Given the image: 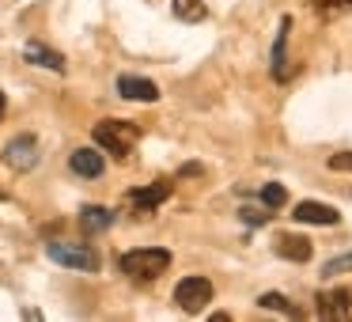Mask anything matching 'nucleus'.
Here are the masks:
<instances>
[{
	"label": "nucleus",
	"mask_w": 352,
	"mask_h": 322,
	"mask_svg": "<svg viewBox=\"0 0 352 322\" xmlns=\"http://www.w3.org/2000/svg\"><path fill=\"white\" fill-rule=\"evenodd\" d=\"M122 269L133 277V281H155L170 269V250L163 246H140V250H129L122 258Z\"/></svg>",
	"instance_id": "f257e3e1"
},
{
	"label": "nucleus",
	"mask_w": 352,
	"mask_h": 322,
	"mask_svg": "<svg viewBox=\"0 0 352 322\" xmlns=\"http://www.w3.org/2000/svg\"><path fill=\"white\" fill-rule=\"evenodd\" d=\"M140 129L137 125H125V122H99L95 125V140H99L102 148H110V152L122 160V155H129V148L137 144Z\"/></svg>",
	"instance_id": "f03ea898"
},
{
	"label": "nucleus",
	"mask_w": 352,
	"mask_h": 322,
	"mask_svg": "<svg viewBox=\"0 0 352 322\" xmlns=\"http://www.w3.org/2000/svg\"><path fill=\"white\" fill-rule=\"evenodd\" d=\"M175 299L186 314H201L208 307V299H212V284H208L205 277H186V281H178Z\"/></svg>",
	"instance_id": "7ed1b4c3"
},
{
	"label": "nucleus",
	"mask_w": 352,
	"mask_h": 322,
	"mask_svg": "<svg viewBox=\"0 0 352 322\" xmlns=\"http://www.w3.org/2000/svg\"><path fill=\"white\" fill-rule=\"evenodd\" d=\"M46 250H50V258H54V261H61V266H69V269H84V273H95V269H99V254H95L91 246L50 243Z\"/></svg>",
	"instance_id": "20e7f679"
},
{
	"label": "nucleus",
	"mask_w": 352,
	"mask_h": 322,
	"mask_svg": "<svg viewBox=\"0 0 352 322\" xmlns=\"http://www.w3.org/2000/svg\"><path fill=\"white\" fill-rule=\"evenodd\" d=\"M118 95H122V99H133V103H155L160 99V87L144 76H122L118 80Z\"/></svg>",
	"instance_id": "39448f33"
},
{
	"label": "nucleus",
	"mask_w": 352,
	"mask_h": 322,
	"mask_svg": "<svg viewBox=\"0 0 352 322\" xmlns=\"http://www.w3.org/2000/svg\"><path fill=\"white\" fill-rule=\"evenodd\" d=\"M292 216L303 224H337L341 220V213H337L333 205H326V201H299L296 208H292Z\"/></svg>",
	"instance_id": "423d86ee"
},
{
	"label": "nucleus",
	"mask_w": 352,
	"mask_h": 322,
	"mask_svg": "<svg viewBox=\"0 0 352 322\" xmlns=\"http://www.w3.org/2000/svg\"><path fill=\"white\" fill-rule=\"evenodd\" d=\"M352 311V292L337 288V292H322L318 296V314L322 319H344Z\"/></svg>",
	"instance_id": "0eeeda50"
},
{
	"label": "nucleus",
	"mask_w": 352,
	"mask_h": 322,
	"mask_svg": "<svg viewBox=\"0 0 352 322\" xmlns=\"http://www.w3.org/2000/svg\"><path fill=\"white\" fill-rule=\"evenodd\" d=\"M34 160H38V140L34 137H16L8 144V163L12 167L27 171V167H34Z\"/></svg>",
	"instance_id": "6e6552de"
},
{
	"label": "nucleus",
	"mask_w": 352,
	"mask_h": 322,
	"mask_svg": "<svg viewBox=\"0 0 352 322\" xmlns=\"http://www.w3.org/2000/svg\"><path fill=\"white\" fill-rule=\"evenodd\" d=\"M273 250L280 254V258H292V261H311V254H314L303 235H276Z\"/></svg>",
	"instance_id": "1a4fd4ad"
},
{
	"label": "nucleus",
	"mask_w": 352,
	"mask_h": 322,
	"mask_svg": "<svg viewBox=\"0 0 352 322\" xmlns=\"http://www.w3.org/2000/svg\"><path fill=\"white\" fill-rule=\"evenodd\" d=\"M167 197H170V182H152V186H140V190L129 193V201L137 208H155V205H163Z\"/></svg>",
	"instance_id": "9d476101"
},
{
	"label": "nucleus",
	"mask_w": 352,
	"mask_h": 322,
	"mask_svg": "<svg viewBox=\"0 0 352 322\" xmlns=\"http://www.w3.org/2000/svg\"><path fill=\"white\" fill-rule=\"evenodd\" d=\"M72 171H76L80 178H99L102 175V155L95 152V148H80V152H72Z\"/></svg>",
	"instance_id": "9b49d317"
},
{
	"label": "nucleus",
	"mask_w": 352,
	"mask_h": 322,
	"mask_svg": "<svg viewBox=\"0 0 352 322\" xmlns=\"http://www.w3.org/2000/svg\"><path fill=\"white\" fill-rule=\"evenodd\" d=\"M27 61H31V65H46V69H54V72L65 69L61 54H54V50L38 46V42H27Z\"/></svg>",
	"instance_id": "f8f14e48"
},
{
	"label": "nucleus",
	"mask_w": 352,
	"mask_h": 322,
	"mask_svg": "<svg viewBox=\"0 0 352 322\" xmlns=\"http://www.w3.org/2000/svg\"><path fill=\"white\" fill-rule=\"evenodd\" d=\"M110 208H99V205H87L84 213H80V228L84 231H102V228H110Z\"/></svg>",
	"instance_id": "ddd939ff"
},
{
	"label": "nucleus",
	"mask_w": 352,
	"mask_h": 322,
	"mask_svg": "<svg viewBox=\"0 0 352 322\" xmlns=\"http://www.w3.org/2000/svg\"><path fill=\"white\" fill-rule=\"evenodd\" d=\"M170 4H175V16L178 19H205L208 16L201 0H170Z\"/></svg>",
	"instance_id": "4468645a"
},
{
	"label": "nucleus",
	"mask_w": 352,
	"mask_h": 322,
	"mask_svg": "<svg viewBox=\"0 0 352 322\" xmlns=\"http://www.w3.org/2000/svg\"><path fill=\"white\" fill-rule=\"evenodd\" d=\"M288 31H292V19L280 23V34H276V50H273V72L284 76V42H288Z\"/></svg>",
	"instance_id": "2eb2a0df"
},
{
	"label": "nucleus",
	"mask_w": 352,
	"mask_h": 322,
	"mask_svg": "<svg viewBox=\"0 0 352 322\" xmlns=\"http://www.w3.org/2000/svg\"><path fill=\"white\" fill-rule=\"evenodd\" d=\"M284 201H288V190H284L280 182H269V186H261V205H269V208H280Z\"/></svg>",
	"instance_id": "dca6fc26"
},
{
	"label": "nucleus",
	"mask_w": 352,
	"mask_h": 322,
	"mask_svg": "<svg viewBox=\"0 0 352 322\" xmlns=\"http://www.w3.org/2000/svg\"><path fill=\"white\" fill-rule=\"evenodd\" d=\"M344 269H352V250L341 254V258H329L326 266H322V277H337V273H344Z\"/></svg>",
	"instance_id": "f3484780"
},
{
	"label": "nucleus",
	"mask_w": 352,
	"mask_h": 322,
	"mask_svg": "<svg viewBox=\"0 0 352 322\" xmlns=\"http://www.w3.org/2000/svg\"><path fill=\"white\" fill-rule=\"evenodd\" d=\"M261 307H276V311H292V314H299L296 307H288V303H284V296H280V292H265V296H261Z\"/></svg>",
	"instance_id": "a211bd4d"
},
{
	"label": "nucleus",
	"mask_w": 352,
	"mask_h": 322,
	"mask_svg": "<svg viewBox=\"0 0 352 322\" xmlns=\"http://www.w3.org/2000/svg\"><path fill=\"white\" fill-rule=\"evenodd\" d=\"M269 216H273L269 208H243V220L246 224H269Z\"/></svg>",
	"instance_id": "6ab92c4d"
},
{
	"label": "nucleus",
	"mask_w": 352,
	"mask_h": 322,
	"mask_svg": "<svg viewBox=\"0 0 352 322\" xmlns=\"http://www.w3.org/2000/svg\"><path fill=\"white\" fill-rule=\"evenodd\" d=\"M329 167L333 171H352V152H337L333 160H329Z\"/></svg>",
	"instance_id": "aec40b11"
},
{
	"label": "nucleus",
	"mask_w": 352,
	"mask_h": 322,
	"mask_svg": "<svg viewBox=\"0 0 352 322\" xmlns=\"http://www.w3.org/2000/svg\"><path fill=\"white\" fill-rule=\"evenodd\" d=\"M4 107H8V99H4V92H0V118H4Z\"/></svg>",
	"instance_id": "412c9836"
},
{
	"label": "nucleus",
	"mask_w": 352,
	"mask_h": 322,
	"mask_svg": "<svg viewBox=\"0 0 352 322\" xmlns=\"http://www.w3.org/2000/svg\"><path fill=\"white\" fill-rule=\"evenodd\" d=\"M326 4H352V0H326Z\"/></svg>",
	"instance_id": "4be33fe9"
},
{
	"label": "nucleus",
	"mask_w": 352,
	"mask_h": 322,
	"mask_svg": "<svg viewBox=\"0 0 352 322\" xmlns=\"http://www.w3.org/2000/svg\"><path fill=\"white\" fill-rule=\"evenodd\" d=\"M0 201H4V193H0Z\"/></svg>",
	"instance_id": "5701e85b"
}]
</instances>
